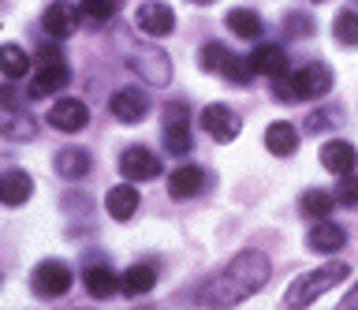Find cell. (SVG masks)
I'll use <instances>...</instances> for the list:
<instances>
[{
  "label": "cell",
  "mask_w": 358,
  "mask_h": 310,
  "mask_svg": "<svg viewBox=\"0 0 358 310\" xmlns=\"http://www.w3.org/2000/svg\"><path fill=\"white\" fill-rule=\"evenodd\" d=\"M30 195H34V180H30V172L11 169V172L0 176V202H4V206H22Z\"/></svg>",
  "instance_id": "cell-21"
},
{
  "label": "cell",
  "mask_w": 358,
  "mask_h": 310,
  "mask_svg": "<svg viewBox=\"0 0 358 310\" xmlns=\"http://www.w3.org/2000/svg\"><path fill=\"white\" fill-rule=\"evenodd\" d=\"M187 105H168L164 108V150L168 153H187L190 150V131H187Z\"/></svg>",
  "instance_id": "cell-11"
},
{
  "label": "cell",
  "mask_w": 358,
  "mask_h": 310,
  "mask_svg": "<svg viewBox=\"0 0 358 310\" xmlns=\"http://www.w3.org/2000/svg\"><path fill=\"white\" fill-rule=\"evenodd\" d=\"M105 209H108V217H116V220H131L134 209H138V191H134L131 183H116L105 195Z\"/></svg>",
  "instance_id": "cell-22"
},
{
  "label": "cell",
  "mask_w": 358,
  "mask_h": 310,
  "mask_svg": "<svg viewBox=\"0 0 358 310\" xmlns=\"http://www.w3.org/2000/svg\"><path fill=\"white\" fill-rule=\"evenodd\" d=\"M332 34H336L340 45H358V12H340L336 15Z\"/></svg>",
  "instance_id": "cell-29"
},
{
  "label": "cell",
  "mask_w": 358,
  "mask_h": 310,
  "mask_svg": "<svg viewBox=\"0 0 358 310\" xmlns=\"http://www.w3.org/2000/svg\"><path fill=\"white\" fill-rule=\"evenodd\" d=\"M41 27H45V34L49 38H71L75 34V27H78V8L75 4H67V0H60V4H49L45 8V15H41Z\"/></svg>",
  "instance_id": "cell-14"
},
{
  "label": "cell",
  "mask_w": 358,
  "mask_h": 310,
  "mask_svg": "<svg viewBox=\"0 0 358 310\" xmlns=\"http://www.w3.org/2000/svg\"><path fill=\"white\" fill-rule=\"evenodd\" d=\"M343 310H351V307H358V288H351V292L343 295V303H340Z\"/></svg>",
  "instance_id": "cell-33"
},
{
  "label": "cell",
  "mask_w": 358,
  "mask_h": 310,
  "mask_svg": "<svg viewBox=\"0 0 358 310\" xmlns=\"http://www.w3.org/2000/svg\"><path fill=\"white\" fill-rule=\"evenodd\" d=\"M190 4H213V0H190Z\"/></svg>",
  "instance_id": "cell-34"
},
{
  "label": "cell",
  "mask_w": 358,
  "mask_h": 310,
  "mask_svg": "<svg viewBox=\"0 0 358 310\" xmlns=\"http://www.w3.org/2000/svg\"><path fill=\"white\" fill-rule=\"evenodd\" d=\"M83 284H86V292L94 299H112L120 292V273H112L108 265H90L86 276H83Z\"/></svg>",
  "instance_id": "cell-23"
},
{
  "label": "cell",
  "mask_w": 358,
  "mask_h": 310,
  "mask_svg": "<svg viewBox=\"0 0 358 310\" xmlns=\"http://www.w3.org/2000/svg\"><path fill=\"white\" fill-rule=\"evenodd\" d=\"M198 60H201V68H206V71H217V75H224L228 83H239V86H246V83L254 79V68H250V60H239L235 52H228L224 45H217V41H209V45H201Z\"/></svg>",
  "instance_id": "cell-6"
},
{
  "label": "cell",
  "mask_w": 358,
  "mask_h": 310,
  "mask_svg": "<svg viewBox=\"0 0 358 310\" xmlns=\"http://www.w3.org/2000/svg\"><path fill=\"white\" fill-rule=\"evenodd\" d=\"M313 4H324V0H313Z\"/></svg>",
  "instance_id": "cell-35"
},
{
  "label": "cell",
  "mask_w": 358,
  "mask_h": 310,
  "mask_svg": "<svg viewBox=\"0 0 358 310\" xmlns=\"http://www.w3.org/2000/svg\"><path fill=\"white\" fill-rule=\"evenodd\" d=\"M228 30L246 38V41H254V38H262V19L250 8H235V12H228Z\"/></svg>",
  "instance_id": "cell-26"
},
{
  "label": "cell",
  "mask_w": 358,
  "mask_h": 310,
  "mask_svg": "<svg viewBox=\"0 0 358 310\" xmlns=\"http://www.w3.org/2000/svg\"><path fill=\"white\" fill-rule=\"evenodd\" d=\"M299 206H302V213H306L310 220H324L332 213V206H336V195H329V191H306Z\"/></svg>",
  "instance_id": "cell-28"
},
{
  "label": "cell",
  "mask_w": 358,
  "mask_h": 310,
  "mask_svg": "<svg viewBox=\"0 0 358 310\" xmlns=\"http://www.w3.org/2000/svg\"><path fill=\"white\" fill-rule=\"evenodd\" d=\"M332 86V71L324 64H306L299 71H287L284 79H276V94L280 101H313V97H324Z\"/></svg>",
  "instance_id": "cell-3"
},
{
  "label": "cell",
  "mask_w": 358,
  "mask_h": 310,
  "mask_svg": "<svg viewBox=\"0 0 358 310\" xmlns=\"http://www.w3.org/2000/svg\"><path fill=\"white\" fill-rule=\"evenodd\" d=\"M201 127L209 131V139H213V142H231V139L243 131L239 116H235L228 105H209L206 113H201Z\"/></svg>",
  "instance_id": "cell-12"
},
{
  "label": "cell",
  "mask_w": 358,
  "mask_h": 310,
  "mask_svg": "<svg viewBox=\"0 0 358 310\" xmlns=\"http://www.w3.org/2000/svg\"><path fill=\"white\" fill-rule=\"evenodd\" d=\"M0 135L11 139V142L34 139V116L22 113L19 105H0Z\"/></svg>",
  "instance_id": "cell-18"
},
{
  "label": "cell",
  "mask_w": 358,
  "mask_h": 310,
  "mask_svg": "<svg viewBox=\"0 0 358 310\" xmlns=\"http://www.w3.org/2000/svg\"><path fill=\"white\" fill-rule=\"evenodd\" d=\"M127 64H131V71H138L150 86H168L172 83V60L164 57V49L150 45V41L131 45L127 49Z\"/></svg>",
  "instance_id": "cell-5"
},
{
  "label": "cell",
  "mask_w": 358,
  "mask_h": 310,
  "mask_svg": "<svg viewBox=\"0 0 358 310\" xmlns=\"http://www.w3.org/2000/svg\"><path fill=\"white\" fill-rule=\"evenodd\" d=\"M108 108L120 124H138V120H145V113H150V97L142 90H134V86H120V90L112 94Z\"/></svg>",
  "instance_id": "cell-10"
},
{
  "label": "cell",
  "mask_w": 358,
  "mask_h": 310,
  "mask_svg": "<svg viewBox=\"0 0 358 310\" xmlns=\"http://www.w3.org/2000/svg\"><path fill=\"white\" fill-rule=\"evenodd\" d=\"M120 172L127 176L131 183L157 180V176H161V157L145 146H131V150H123V157H120Z\"/></svg>",
  "instance_id": "cell-9"
},
{
  "label": "cell",
  "mask_w": 358,
  "mask_h": 310,
  "mask_svg": "<svg viewBox=\"0 0 358 310\" xmlns=\"http://www.w3.org/2000/svg\"><path fill=\"white\" fill-rule=\"evenodd\" d=\"M90 120V108L78 101V97H60L52 108H49V124L56 131H67V135H75V131H83Z\"/></svg>",
  "instance_id": "cell-13"
},
{
  "label": "cell",
  "mask_w": 358,
  "mask_h": 310,
  "mask_svg": "<svg viewBox=\"0 0 358 310\" xmlns=\"http://www.w3.org/2000/svg\"><path fill=\"white\" fill-rule=\"evenodd\" d=\"M30 284H34V292H38L41 299H60L67 288H71V269H67V262L49 258V262H41L38 269H34Z\"/></svg>",
  "instance_id": "cell-7"
},
{
  "label": "cell",
  "mask_w": 358,
  "mask_h": 310,
  "mask_svg": "<svg viewBox=\"0 0 358 310\" xmlns=\"http://www.w3.org/2000/svg\"><path fill=\"white\" fill-rule=\"evenodd\" d=\"M201 187H206V172L198 169V164H179V169L168 176V195L176 198H194Z\"/></svg>",
  "instance_id": "cell-19"
},
{
  "label": "cell",
  "mask_w": 358,
  "mask_h": 310,
  "mask_svg": "<svg viewBox=\"0 0 358 310\" xmlns=\"http://www.w3.org/2000/svg\"><path fill=\"white\" fill-rule=\"evenodd\" d=\"M321 164L329 172H336V176H351L358 169V150L351 146V142H343V139H332V142L321 146Z\"/></svg>",
  "instance_id": "cell-16"
},
{
  "label": "cell",
  "mask_w": 358,
  "mask_h": 310,
  "mask_svg": "<svg viewBox=\"0 0 358 310\" xmlns=\"http://www.w3.org/2000/svg\"><path fill=\"white\" fill-rule=\"evenodd\" d=\"M343 243H347V232L340 225H332L329 217L317 220V225L310 228V236H306V247L313 254H336V251H343Z\"/></svg>",
  "instance_id": "cell-17"
},
{
  "label": "cell",
  "mask_w": 358,
  "mask_h": 310,
  "mask_svg": "<svg viewBox=\"0 0 358 310\" xmlns=\"http://www.w3.org/2000/svg\"><path fill=\"white\" fill-rule=\"evenodd\" d=\"M265 146L276 153V157H291L299 150V127L287 124V120H276V124L265 127Z\"/></svg>",
  "instance_id": "cell-20"
},
{
  "label": "cell",
  "mask_w": 358,
  "mask_h": 310,
  "mask_svg": "<svg viewBox=\"0 0 358 310\" xmlns=\"http://www.w3.org/2000/svg\"><path fill=\"white\" fill-rule=\"evenodd\" d=\"M347 273H351V269H347V262H329V265H321V269H313V273H302L299 281L284 292V307H310V303H317L329 288L347 281Z\"/></svg>",
  "instance_id": "cell-2"
},
{
  "label": "cell",
  "mask_w": 358,
  "mask_h": 310,
  "mask_svg": "<svg viewBox=\"0 0 358 310\" xmlns=\"http://www.w3.org/2000/svg\"><path fill=\"white\" fill-rule=\"evenodd\" d=\"M0 71H4L8 79H22V75L30 71V57L19 45H0Z\"/></svg>",
  "instance_id": "cell-27"
},
{
  "label": "cell",
  "mask_w": 358,
  "mask_h": 310,
  "mask_svg": "<svg viewBox=\"0 0 358 310\" xmlns=\"http://www.w3.org/2000/svg\"><path fill=\"white\" fill-rule=\"evenodd\" d=\"M153 284H157L153 265H131L120 276V292H127V295H145V292H153Z\"/></svg>",
  "instance_id": "cell-25"
},
{
  "label": "cell",
  "mask_w": 358,
  "mask_h": 310,
  "mask_svg": "<svg viewBox=\"0 0 358 310\" xmlns=\"http://www.w3.org/2000/svg\"><path fill=\"white\" fill-rule=\"evenodd\" d=\"M90 164H94V161H90V153L78 150V146L56 153V172H60L64 180H83V176L90 172Z\"/></svg>",
  "instance_id": "cell-24"
},
{
  "label": "cell",
  "mask_w": 358,
  "mask_h": 310,
  "mask_svg": "<svg viewBox=\"0 0 358 310\" xmlns=\"http://www.w3.org/2000/svg\"><path fill=\"white\" fill-rule=\"evenodd\" d=\"M250 68H254V75H265V79L276 83L291 71V64H287V52L280 45H257L250 52Z\"/></svg>",
  "instance_id": "cell-15"
},
{
  "label": "cell",
  "mask_w": 358,
  "mask_h": 310,
  "mask_svg": "<svg viewBox=\"0 0 358 310\" xmlns=\"http://www.w3.org/2000/svg\"><path fill=\"white\" fill-rule=\"evenodd\" d=\"M336 202L340 206H358V180L355 176H343L340 187H336Z\"/></svg>",
  "instance_id": "cell-31"
},
{
  "label": "cell",
  "mask_w": 358,
  "mask_h": 310,
  "mask_svg": "<svg viewBox=\"0 0 358 310\" xmlns=\"http://www.w3.org/2000/svg\"><path fill=\"white\" fill-rule=\"evenodd\" d=\"M67 79H71V71H67L64 64V52L56 45H41L38 49V68H34V79H30V90L27 97H49V94H60Z\"/></svg>",
  "instance_id": "cell-4"
},
{
  "label": "cell",
  "mask_w": 358,
  "mask_h": 310,
  "mask_svg": "<svg viewBox=\"0 0 358 310\" xmlns=\"http://www.w3.org/2000/svg\"><path fill=\"white\" fill-rule=\"evenodd\" d=\"M120 0H83V15L90 23H108L112 15H116Z\"/></svg>",
  "instance_id": "cell-30"
},
{
  "label": "cell",
  "mask_w": 358,
  "mask_h": 310,
  "mask_svg": "<svg viewBox=\"0 0 358 310\" xmlns=\"http://www.w3.org/2000/svg\"><path fill=\"white\" fill-rule=\"evenodd\" d=\"M134 23H138L142 34L150 38H164L176 30V12L164 4V0H145V4H138V15H134Z\"/></svg>",
  "instance_id": "cell-8"
},
{
  "label": "cell",
  "mask_w": 358,
  "mask_h": 310,
  "mask_svg": "<svg viewBox=\"0 0 358 310\" xmlns=\"http://www.w3.org/2000/svg\"><path fill=\"white\" fill-rule=\"evenodd\" d=\"M287 30H310V19H299V15H291V19H287Z\"/></svg>",
  "instance_id": "cell-32"
},
{
  "label": "cell",
  "mask_w": 358,
  "mask_h": 310,
  "mask_svg": "<svg viewBox=\"0 0 358 310\" xmlns=\"http://www.w3.org/2000/svg\"><path fill=\"white\" fill-rule=\"evenodd\" d=\"M273 265L262 251H239L235 258L224 265V269L213 276V281L198 292V303H209V307H235L243 299H250L254 292H262Z\"/></svg>",
  "instance_id": "cell-1"
}]
</instances>
